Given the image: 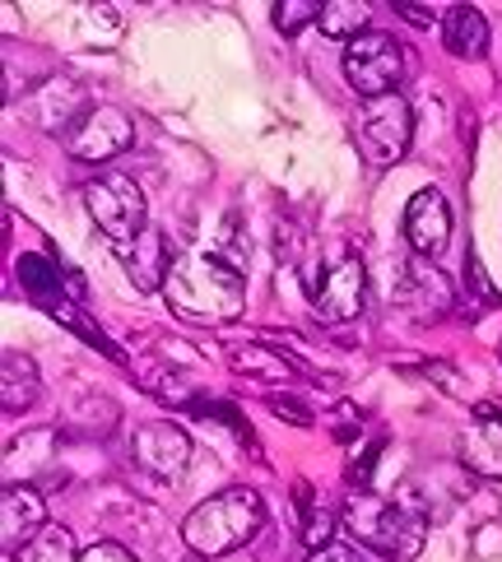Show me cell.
Returning a JSON list of instances; mask_svg holds the SVG:
<instances>
[{"label": "cell", "mask_w": 502, "mask_h": 562, "mask_svg": "<svg viewBox=\"0 0 502 562\" xmlns=\"http://www.w3.org/2000/svg\"><path fill=\"white\" fill-rule=\"evenodd\" d=\"M168 303L182 312V316H196V321H237L247 307V279L237 266H228L219 251H182L172 260V274H168Z\"/></svg>", "instance_id": "obj_1"}, {"label": "cell", "mask_w": 502, "mask_h": 562, "mask_svg": "<svg viewBox=\"0 0 502 562\" xmlns=\"http://www.w3.org/2000/svg\"><path fill=\"white\" fill-rule=\"evenodd\" d=\"M345 526L354 535V544L387 553L391 562H414L428 539V507L419 502L414 488H400L395 497L354 493Z\"/></svg>", "instance_id": "obj_2"}, {"label": "cell", "mask_w": 502, "mask_h": 562, "mask_svg": "<svg viewBox=\"0 0 502 562\" xmlns=\"http://www.w3.org/2000/svg\"><path fill=\"white\" fill-rule=\"evenodd\" d=\"M266 526V502L256 488H224L205 502H196L182 520V539L196 558H224L260 535Z\"/></svg>", "instance_id": "obj_3"}, {"label": "cell", "mask_w": 502, "mask_h": 562, "mask_svg": "<svg viewBox=\"0 0 502 562\" xmlns=\"http://www.w3.org/2000/svg\"><path fill=\"white\" fill-rule=\"evenodd\" d=\"M308 297H312V312L321 321H354L364 312V297H368V274H364V260H358L349 247H331L321 256V266L308 274Z\"/></svg>", "instance_id": "obj_4"}, {"label": "cell", "mask_w": 502, "mask_h": 562, "mask_svg": "<svg viewBox=\"0 0 502 562\" xmlns=\"http://www.w3.org/2000/svg\"><path fill=\"white\" fill-rule=\"evenodd\" d=\"M410 139H414V112L400 93L387 98H368L358 108V122H354V145L364 154V164L372 168H391L410 154Z\"/></svg>", "instance_id": "obj_5"}, {"label": "cell", "mask_w": 502, "mask_h": 562, "mask_svg": "<svg viewBox=\"0 0 502 562\" xmlns=\"http://www.w3.org/2000/svg\"><path fill=\"white\" fill-rule=\"evenodd\" d=\"M85 210L93 218V228L112 237L116 247L131 243V237H140L149 228L145 218V191H140L126 172H103L93 177V182L85 187Z\"/></svg>", "instance_id": "obj_6"}, {"label": "cell", "mask_w": 502, "mask_h": 562, "mask_svg": "<svg viewBox=\"0 0 502 562\" xmlns=\"http://www.w3.org/2000/svg\"><path fill=\"white\" fill-rule=\"evenodd\" d=\"M410 56L405 47L395 43L391 33H364V37H354V43L345 47V79H349V89L354 93H364V98H387L400 89V79H405V66Z\"/></svg>", "instance_id": "obj_7"}, {"label": "cell", "mask_w": 502, "mask_h": 562, "mask_svg": "<svg viewBox=\"0 0 502 562\" xmlns=\"http://www.w3.org/2000/svg\"><path fill=\"white\" fill-rule=\"evenodd\" d=\"M135 145V126L122 108L98 103L89 108V116L66 135V154L79 158V164H108V158L126 154Z\"/></svg>", "instance_id": "obj_8"}, {"label": "cell", "mask_w": 502, "mask_h": 562, "mask_svg": "<svg viewBox=\"0 0 502 562\" xmlns=\"http://www.w3.org/2000/svg\"><path fill=\"white\" fill-rule=\"evenodd\" d=\"M131 456H135V465L145 474L177 484V479L187 474V465H191V437L177 424H145L131 437Z\"/></svg>", "instance_id": "obj_9"}, {"label": "cell", "mask_w": 502, "mask_h": 562, "mask_svg": "<svg viewBox=\"0 0 502 562\" xmlns=\"http://www.w3.org/2000/svg\"><path fill=\"white\" fill-rule=\"evenodd\" d=\"M405 237H410L414 256L437 260L442 251H447V243H451V210H447V195H442L437 187H424V191L410 195V205H405Z\"/></svg>", "instance_id": "obj_10"}, {"label": "cell", "mask_w": 502, "mask_h": 562, "mask_svg": "<svg viewBox=\"0 0 502 562\" xmlns=\"http://www.w3.org/2000/svg\"><path fill=\"white\" fill-rule=\"evenodd\" d=\"M172 260L177 256H168V237L158 233L154 224L140 233V237H131V243L116 247V266L131 274V284L140 293H158V289H164L168 274H172Z\"/></svg>", "instance_id": "obj_11"}, {"label": "cell", "mask_w": 502, "mask_h": 562, "mask_svg": "<svg viewBox=\"0 0 502 562\" xmlns=\"http://www.w3.org/2000/svg\"><path fill=\"white\" fill-rule=\"evenodd\" d=\"M43 526H47L43 493L29 484H5V493H0V544H5V553L14 558Z\"/></svg>", "instance_id": "obj_12"}, {"label": "cell", "mask_w": 502, "mask_h": 562, "mask_svg": "<svg viewBox=\"0 0 502 562\" xmlns=\"http://www.w3.org/2000/svg\"><path fill=\"white\" fill-rule=\"evenodd\" d=\"M29 116L43 131H56V135H70L79 122L89 116V93L75 85V79H47L43 89L29 98Z\"/></svg>", "instance_id": "obj_13"}, {"label": "cell", "mask_w": 502, "mask_h": 562, "mask_svg": "<svg viewBox=\"0 0 502 562\" xmlns=\"http://www.w3.org/2000/svg\"><path fill=\"white\" fill-rule=\"evenodd\" d=\"M460 465L479 479H502V409L475 405V424L460 437Z\"/></svg>", "instance_id": "obj_14"}, {"label": "cell", "mask_w": 502, "mask_h": 562, "mask_svg": "<svg viewBox=\"0 0 502 562\" xmlns=\"http://www.w3.org/2000/svg\"><path fill=\"white\" fill-rule=\"evenodd\" d=\"M400 303H419V312L442 316L451 307V284L428 256H410L405 260V289H400Z\"/></svg>", "instance_id": "obj_15"}, {"label": "cell", "mask_w": 502, "mask_h": 562, "mask_svg": "<svg viewBox=\"0 0 502 562\" xmlns=\"http://www.w3.org/2000/svg\"><path fill=\"white\" fill-rule=\"evenodd\" d=\"M442 43L460 61H479L489 52V19L475 5H451L447 19H442Z\"/></svg>", "instance_id": "obj_16"}, {"label": "cell", "mask_w": 502, "mask_h": 562, "mask_svg": "<svg viewBox=\"0 0 502 562\" xmlns=\"http://www.w3.org/2000/svg\"><path fill=\"white\" fill-rule=\"evenodd\" d=\"M52 465H56V432H24V437H19V447H14V441L5 447L10 484H29L33 488V479L52 474Z\"/></svg>", "instance_id": "obj_17"}, {"label": "cell", "mask_w": 502, "mask_h": 562, "mask_svg": "<svg viewBox=\"0 0 502 562\" xmlns=\"http://www.w3.org/2000/svg\"><path fill=\"white\" fill-rule=\"evenodd\" d=\"M37 391H43V381H37V363L29 353H5V363H0V409L5 414H24L37 405Z\"/></svg>", "instance_id": "obj_18"}, {"label": "cell", "mask_w": 502, "mask_h": 562, "mask_svg": "<svg viewBox=\"0 0 502 562\" xmlns=\"http://www.w3.org/2000/svg\"><path fill=\"white\" fill-rule=\"evenodd\" d=\"M19 289H29V297H37V303H70V270H62L52 256H19Z\"/></svg>", "instance_id": "obj_19"}, {"label": "cell", "mask_w": 502, "mask_h": 562, "mask_svg": "<svg viewBox=\"0 0 502 562\" xmlns=\"http://www.w3.org/2000/svg\"><path fill=\"white\" fill-rule=\"evenodd\" d=\"M233 368L243 376H256L266 386H279V381H298V363L289 353H279L270 345H233Z\"/></svg>", "instance_id": "obj_20"}, {"label": "cell", "mask_w": 502, "mask_h": 562, "mask_svg": "<svg viewBox=\"0 0 502 562\" xmlns=\"http://www.w3.org/2000/svg\"><path fill=\"white\" fill-rule=\"evenodd\" d=\"M368 19H372L368 0H326V5H321V33L354 43V37L368 33Z\"/></svg>", "instance_id": "obj_21"}, {"label": "cell", "mask_w": 502, "mask_h": 562, "mask_svg": "<svg viewBox=\"0 0 502 562\" xmlns=\"http://www.w3.org/2000/svg\"><path fill=\"white\" fill-rule=\"evenodd\" d=\"M14 562H79L75 535L66 526H43L24 549L14 553Z\"/></svg>", "instance_id": "obj_22"}, {"label": "cell", "mask_w": 502, "mask_h": 562, "mask_svg": "<svg viewBox=\"0 0 502 562\" xmlns=\"http://www.w3.org/2000/svg\"><path fill=\"white\" fill-rule=\"evenodd\" d=\"M466 293H460V312L466 316H479V312H489V307H498V289H493V279H489V270H484V260H479L475 251L466 256Z\"/></svg>", "instance_id": "obj_23"}, {"label": "cell", "mask_w": 502, "mask_h": 562, "mask_svg": "<svg viewBox=\"0 0 502 562\" xmlns=\"http://www.w3.org/2000/svg\"><path fill=\"white\" fill-rule=\"evenodd\" d=\"M298 516H303V539H308V549L321 553V549H331L335 544V512L326 507H312L308 502V488H298Z\"/></svg>", "instance_id": "obj_24"}, {"label": "cell", "mask_w": 502, "mask_h": 562, "mask_svg": "<svg viewBox=\"0 0 502 562\" xmlns=\"http://www.w3.org/2000/svg\"><path fill=\"white\" fill-rule=\"evenodd\" d=\"M270 19H275V29H279V33L293 37V33H303V29L321 24V5H316V0H279V5L270 10Z\"/></svg>", "instance_id": "obj_25"}, {"label": "cell", "mask_w": 502, "mask_h": 562, "mask_svg": "<svg viewBox=\"0 0 502 562\" xmlns=\"http://www.w3.org/2000/svg\"><path fill=\"white\" fill-rule=\"evenodd\" d=\"M312 562H372V558H368V549H364V544H354V539H335L331 549L312 553Z\"/></svg>", "instance_id": "obj_26"}, {"label": "cell", "mask_w": 502, "mask_h": 562, "mask_svg": "<svg viewBox=\"0 0 502 562\" xmlns=\"http://www.w3.org/2000/svg\"><path fill=\"white\" fill-rule=\"evenodd\" d=\"M266 409H270L275 418H289V424H312V409L298 405V395H270Z\"/></svg>", "instance_id": "obj_27"}, {"label": "cell", "mask_w": 502, "mask_h": 562, "mask_svg": "<svg viewBox=\"0 0 502 562\" xmlns=\"http://www.w3.org/2000/svg\"><path fill=\"white\" fill-rule=\"evenodd\" d=\"M79 562H140V558L126 544H112V539H103V544H93V549L79 553Z\"/></svg>", "instance_id": "obj_28"}, {"label": "cell", "mask_w": 502, "mask_h": 562, "mask_svg": "<svg viewBox=\"0 0 502 562\" xmlns=\"http://www.w3.org/2000/svg\"><path fill=\"white\" fill-rule=\"evenodd\" d=\"M395 14L410 24H437V5H395Z\"/></svg>", "instance_id": "obj_29"}, {"label": "cell", "mask_w": 502, "mask_h": 562, "mask_svg": "<svg viewBox=\"0 0 502 562\" xmlns=\"http://www.w3.org/2000/svg\"><path fill=\"white\" fill-rule=\"evenodd\" d=\"M182 562H205V558H196V553H191V558H182Z\"/></svg>", "instance_id": "obj_30"}]
</instances>
